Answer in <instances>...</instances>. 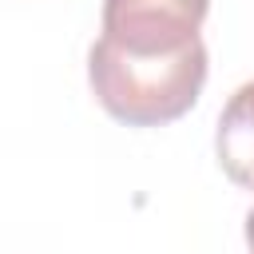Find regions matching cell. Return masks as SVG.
<instances>
[{"mask_svg": "<svg viewBox=\"0 0 254 254\" xmlns=\"http://www.w3.org/2000/svg\"><path fill=\"white\" fill-rule=\"evenodd\" d=\"M214 151H218L222 171H226L238 187L254 190V79L242 83V87L226 99V107H222V115H218Z\"/></svg>", "mask_w": 254, "mask_h": 254, "instance_id": "cell-3", "label": "cell"}, {"mask_svg": "<svg viewBox=\"0 0 254 254\" xmlns=\"http://www.w3.org/2000/svg\"><path fill=\"white\" fill-rule=\"evenodd\" d=\"M87 79L99 107L127 127H163L187 115L206 83V48L194 40L171 56H135L111 40H95Z\"/></svg>", "mask_w": 254, "mask_h": 254, "instance_id": "cell-1", "label": "cell"}, {"mask_svg": "<svg viewBox=\"0 0 254 254\" xmlns=\"http://www.w3.org/2000/svg\"><path fill=\"white\" fill-rule=\"evenodd\" d=\"M210 0H103V40L135 56H171L190 48Z\"/></svg>", "mask_w": 254, "mask_h": 254, "instance_id": "cell-2", "label": "cell"}, {"mask_svg": "<svg viewBox=\"0 0 254 254\" xmlns=\"http://www.w3.org/2000/svg\"><path fill=\"white\" fill-rule=\"evenodd\" d=\"M250 250H254V242H250Z\"/></svg>", "mask_w": 254, "mask_h": 254, "instance_id": "cell-4", "label": "cell"}]
</instances>
